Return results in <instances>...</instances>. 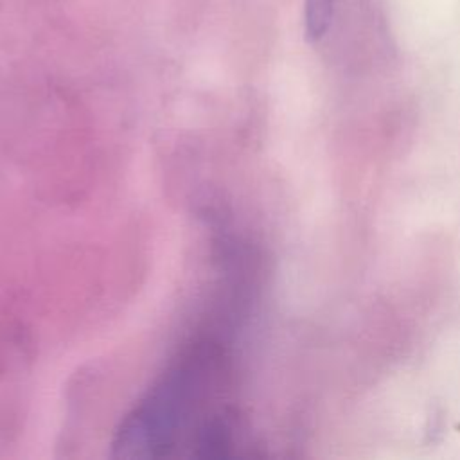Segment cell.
<instances>
[{
  "mask_svg": "<svg viewBox=\"0 0 460 460\" xmlns=\"http://www.w3.org/2000/svg\"><path fill=\"white\" fill-rule=\"evenodd\" d=\"M336 0H305V34L318 40L325 34L334 14Z\"/></svg>",
  "mask_w": 460,
  "mask_h": 460,
  "instance_id": "obj_1",
  "label": "cell"
}]
</instances>
